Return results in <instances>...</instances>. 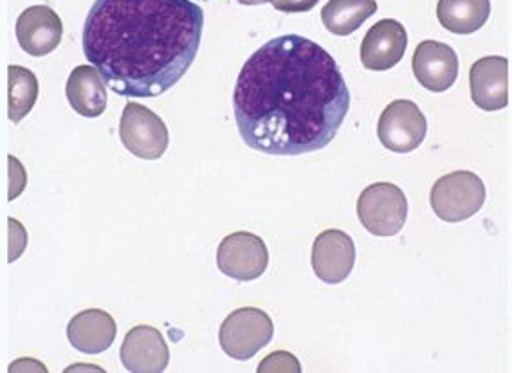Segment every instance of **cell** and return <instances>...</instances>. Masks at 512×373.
Listing matches in <instances>:
<instances>
[{
    "instance_id": "6da1fadb",
    "label": "cell",
    "mask_w": 512,
    "mask_h": 373,
    "mask_svg": "<svg viewBox=\"0 0 512 373\" xmlns=\"http://www.w3.org/2000/svg\"><path fill=\"white\" fill-rule=\"evenodd\" d=\"M238 134L269 155L329 146L347 118L350 91L336 60L300 35L269 40L249 56L233 92Z\"/></svg>"
},
{
    "instance_id": "7a4b0ae2",
    "label": "cell",
    "mask_w": 512,
    "mask_h": 373,
    "mask_svg": "<svg viewBox=\"0 0 512 373\" xmlns=\"http://www.w3.org/2000/svg\"><path fill=\"white\" fill-rule=\"evenodd\" d=\"M204 11L192 0H96L83 26V53L125 98H157L192 67Z\"/></svg>"
},
{
    "instance_id": "3957f363",
    "label": "cell",
    "mask_w": 512,
    "mask_h": 373,
    "mask_svg": "<svg viewBox=\"0 0 512 373\" xmlns=\"http://www.w3.org/2000/svg\"><path fill=\"white\" fill-rule=\"evenodd\" d=\"M357 217L375 237H394L408 219L406 195L392 182L370 184L359 195Z\"/></svg>"
},
{
    "instance_id": "277c9868",
    "label": "cell",
    "mask_w": 512,
    "mask_h": 373,
    "mask_svg": "<svg viewBox=\"0 0 512 373\" xmlns=\"http://www.w3.org/2000/svg\"><path fill=\"white\" fill-rule=\"evenodd\" d=\"M275 336L271 316L255 307L233 310L220 325L219 341L222 350L237 359L247 361L266 348Z\"/></svg>"
},
{
    "instance_id": "5b68a950",
    "label": "cell",
    "mask_w": 512,
    "mask_h": 373,
    "mask_svg": "<svg viewBox=\"0 0 512 373\" xmlns=\"http://www.w3.org/2000/svg\"><path fill=\"white\" fill-rule=\"evenodd\" d=\"M484 202V182L476 173L467 170L448 173L431 188V208L444 222L471 219Z\"/></svg>"
},
{
    "instance_id": "8992f818",
    "label": "cell",
    "mask_w": 512,
    "mask_h": 373,
    "mask_svg": "<svg viewBox=\"0 0 512 373\" xmlns=\"http://www.w3.org/2000/svg\"><path fill=\"white\" fill-rule=\"evenodd\" d=\"M119 137L128 152L145 161L163 157L170 145L165 121L154 110L139 103H127L119 121Z\"/></svg>"
},
{
    "instance_id": "52a82bcc",
    "label": "cell",
    "mask_w": 512,
    "mask_h": 373,
    "mask_svg": "<svg viewBox=\"0 0 512 373\" xmlns=\"http://www.w3.org/2000/svg\"><path fill=\"white\" fill-rule=\"evenodd\" d=\"M428 132V123L417 103L397 100L383 110L377 123V136L384 148L395 154H408L419 148Z\"/></svg>"
},
{
    "instance_id": "ba28073f",
    "label": "cell",
    "mask_w": 512,
    "mask_h": 373,
    "mask_svg": "<svg viewBox=\"0 0 512 373\" xmlns=\"http://www.w3.org/2000/svg\"><path fill=\"white\" fill-rule=\"evenodd\" d=\"M217 265L233 280L253 282L266 273L269 265L266 242L247 231L231 233L220 242Z\"/></svg>"
},
{
    "instance_id": "9c48e42d",
    "label": "cell",
    "mask_w": 512,
    "mask_h": 373,
    "mask_svg": "<svg viewBox=\"0 0 512 373\" xmlns=\"http://www.w3.org/2000/svg\"><path fill=\"white\" fill-rule=\"evenodd\" d=\"M311 264L321 282L330 285L345 282L356 264L354 240L339 229L323 231L314 240Z\"/></svg>"
},
{
    "instance_id": "30bf717a",
    "label": "cell",
    "mask_w": 512,
    "mask_h": 373,
    "mask_svg": "<svg viewBox=\"0 0 512 373\" xmlns=\"http://www.w3.org/2000/svg\"><path fill=\"white\" fill-rule=\"evenodd\" d=\"M15 33L24 53L35 58L51 55L64 37V24L49 6H31L20 13Z\"/></svg>"
},
{
    "instance_id": "8fae6325",
    "label": "cell",
    "mask_w": 512,
    "mask_h": 373,
    "mask_svg": "<svg viewBox=\"0 0 512 373\" xmlns=\"http://www.w3.org/2000/svg\"><path fill=\"white\" fill-rule=\"evenodd\" d=\"M119 357L128 372L161 373L170 363V348L157 328L138 325L128 330Z\"/></svg>"
},
{
    "instance_id": "7c38bea8",
    "label": "cell",
    "mask_w": 512,
    "mask_h": 373,
    "mask_svg": "<svg viewBox=\"0 0 512 373\" xmlns=\"http://www.w3.org/2000/svg\"><path fill=\"white\" fill-rule=\"evenodd\" d=\"M408 47V33L401 22L379 20L366 31L361 44V62L368 71H388L403 60Z\"/></svg>"
},
{
    "instance_id": "4fadbf2b",
    "label": "cell",
    "mask_w": 512,
    "mask_h": 373,
    "mask_svg": "<svg viewBox=\"0 0 512 373\" xmlns=\"http://www.w3.org/2000/svg\"><path fill=\"white\" fill-rule=\"evenodd\" d=\"M412 69L424 89L448 91L457 82L458 56L448 44L424 40L413 53Z\"/></svg>"
},
{
    "instance_id": "5bb4252c",
    "label": "cell",
    "mask_w": 512,
    "mask_h": 373,
    "mask_svg": "<svg viewBox=\"0 0 512 373\" xmlns=\"http://www.w3.org/2000/svg\"><path fill=\"white\" fill-rule=\"evenodd\" d=\"M507 73H509V62L503 56H485L476 60L469 71L471 100L476 107L487 112L507 107L509 103Z\"/></svg>"
},
{
    "instance_id": "9a60e30c",
    "label": "cell",
    "mask_w": 512,
    "mask_h": 373,
    "mask_svg": "<svg viewBox=\"0 0 512 373\" xmlns=\"http://www.w3.org/2000/svg\"><path fill=\"white\" fill-rule=\"evenodd\" d=\"M118 334L116 321L109 312L89 309L78 312L67 325L69 343L82 354H101L109 350Z\"/></svg>"
},
{
    "instance_id": "2e32d148",
    "label": "cell",
    "mask_w": 512,
    "mask_h": 373,
    "mask_svg": "<svg viewBox=\"0 0 512 373\" xmlns=\"http://www.w3.org/2000/svg\"><path fill=\"white\" fill-rule=\"evenodd\" d=\"M65 96L83 118H100L107 109V83L94 65H78L69 74Z\"/></svg>"
},
{
    "instance_id": "e0dca14e",
    "label": "cell",
    "mask_w": 512,
    "mask_h": 373,
    "mask_svg": "<svg viewBox=\"0 0 512 373\" xmlns=\"http://www.w3.org/2000/svg\"><path fill=\"white\" fill-rule=\"evenodd\" d=\"M491 15L489 0H439L440 26L455 35H471L484 26Z\"/></svg>"
},
{
    "instance_id": "ac0fdd59",
    "label": "cell",
    "mask_w": 512,
    "mask_h": 373,
    "mask_svg": "<svg viewBox=\"0 0 512 373\" xmlns=\"http://www.w3.org/2000/svg\"><path fill=\"white\" fill-rule=\"evenodd\" d=\"M375 0H329L321 10V22L332 35L348 37L375 15Z\"/></svg>"
},
{
    "instance_id": "d6986e66",
    "label": "cell",
    "mask_w": 512,
    "mask_h": 373,
    "mask_svg": "<svg viewBox=\"0 0 512 373\" xmlns=\"http://www.w3.org/2000/svg\"><path fill=\"white\" fill-rule=\"evenodd\" d=\"M38 78L22 65L8 67V116L19 125L28 116L38 100Z\"/></svg>"
},
{
    "instance_id": "ffe728a7",
    "label": "cell",
    "mask_w": 512,
    "mask_h": 373,
    "mask_svg": "<svg viewBox=\"0 0 512 373\" xmlns=\"http://www.w3.org/2000/svg\"><path fill=\"white\" fill-rule=\"evenodd\" d=\"M258 372H302V366L293 354L275 352V354L267 355L262 364L258 366Z\"/></svg>"
},
{
    "instance_id": "44dd1931",
    "label": "cell",
    "mask_w": 512,
    "mask_h": 373,
    "mask_svg": "<svg viewBox=\"0 0 512 373\" xmlns=\"http://www.w3.org/2000/svg\"><path fill=\"white\" fill-rule=\"evenodd\" d=\"M8 226H10V233H8L10 256H8V260H10V264H13L19 260L20 256L24 255V251L28 247V231L17 219H8Z\"/></svg>"
},
{
    "instance_id": "7402d4cb",
    "label": "cell",
    "mask_w": 512,
    "mask_h": 373,
    "mask_svg": "<svg viewBox=\"0 0 512 373\" xmlns=\"http://www.w3.org/2000/svg\"><path fill=\"white\" fill-rule=\"evenodd\" d=\"M8 164H10V195H8V199L15 201V199H19L20 195L26 190V186H28V172H26L24 164L20 163L15 155L8 157Z\"/></svg>"
},
{
    "instance_id": "603a6c76",
    "label": "cell",
    "mask_w": 512,
    "mask_h": 373,
    "mask_svg": "<svg viewBox=\"0 0 512 373\" xmlns=\"http://www.w3.org/2000/svg\"><path fill=\"white\" fill-rule=\"evenodd\" d=\"M273 8L284 13H305L316 8L320 0H269Z\"/></svg>"
},
{
    "instance_id": "cb8c5ba5",
    "label": "cell",
    "mask_w": 512,
    "mask_h": 373,
    "mask_svg": "<svg viewBox=\"0 0 512 373\" xmlns=\"http://www.w3.org/2000/svg\"><path fill=\"white\" fill-rule=\"evenodd\" d=\"M240 4H246V6H256V4H266L269 0H238Z\"/></svg>"
}]
</instances>
